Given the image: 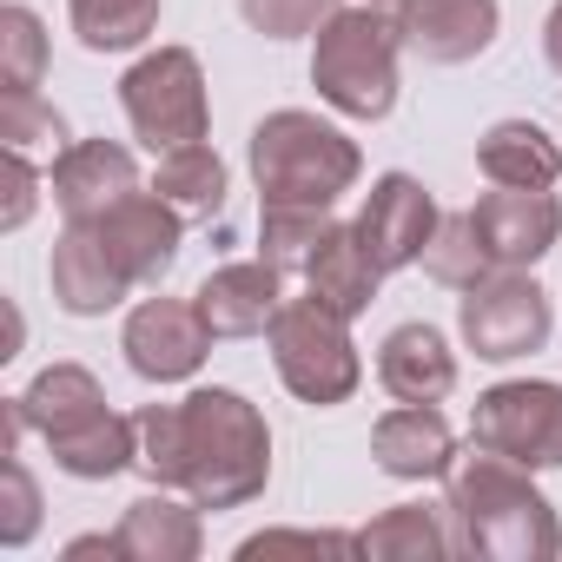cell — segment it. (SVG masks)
<instances>
[{
  "label": "cell",
  "instance_id": "cell-1",
  "mask_svg": "<svg viewBox=\"0 0 562 562\" xmlns=\"http://www.w3.org/2000/svg\"><path fill=\"white\" fill-rule=\"evenodd\" d=\"M529 476L536 470H522L483 443H470L443 470V516H450L457 555H476V562H555L562 555L555 503Z\"/></svg>",
  "mask_w": 562,
  "mask_h": 562
},
{
  "label": "cell",
  "instance_id": "cell-2",
  "mask_svg": "<svg viewBox=\"0 0 562 562\" xmlns=\"http://www.w3.org/2000/svg\"><path fill=\"white\" fill-rule=\"evenodd\" d=\"M245 166H251L258 205H318V212H331L358 186L364 153L331 120H318L305 106H278L251 126Z\"/></svg>",
  "mask_w": 562,
  "mask_h": 562
},
{
  "label": "cell",
  "instance_id": "cell-3",
  "mask_svg": "<svg viewBox=\"0 0 562 562\" xmlns=\"http://www.w3.org/2000/svg\"><path fill=\"white\" fill-rule=\"evenodd\" d=\"M271 483V424L245 391L205 384L186 397V496L199 509H245Z\"/></svg>",
  "mask_w": 562,
  "mask_h": 562
},
{
  "label": "cell",
  "instance_id": "cell-4",
  "mask_svg": "<svg viewBox=\"0 0 562 562\" xmlns=\"http://www.w3.org/2000/svg\"><path fill=\"white\" fill-rule=\"evenodd\" d=\"M312 87L331 113L345 120H364L378 126L391 106H397V54H404V34H397V14L384 8H338L318 34H312Z\"/></svg>",
  "mask_w": 562,
  "mask_h": 562
},
{
  "label": "cell",
  "instance_id": "cell-5",
  "mask_svg": "<svg viewBox=\"0 0 562 562\" xmlns=\"http://www.w3.org/2000/svg\"><path fill=\"white\" fill-rule=\"evenodd\" d=\"M265 345H271V371L299 404L312 411H331V404H351L358 384H364V358L351 345V318L325 312L318 299H285L278 318L265 325Z\"/></svg>",
  "mask_w": 562,
  "mask_h": 562
},
{
  "label": "cell",
  "instance_id": "cell-6",
  "mask_svg": "<svg viewBox=\"0 0 562 562\" xmlns=\"http://www.w3.org/2000/svg\"><path fill=\"white\" fill-rule=\"evenodd\" d=\"M126 126L146 153H172L212 133V100H205V67L192 47H153L126 67L120 80Z\"/></svg>",
  "mask_w": 562,
  "mask_h": 562
},
{
  "label": "cell",
  "instance_id": "cell-7",
  "mask_svg": "<svg viewBox=\"0 0 562 562\" xmlns=\"http://www.w3.org/2000/svg\"><path fill=\"white\" fill-rule=\"evenodd\" d=\"M457 331L483 364H516V358H536L549 345L555 312H549V292L529 271L496 265L490 278H476V285L457 299Z\"/></svg>",
  "mask_w": 562,
  "mask_h": 562
},
{
  "label": "cell",
  "instance_id": "cell-8",
  "mask_svg": "<svg viewBox=\"0 0 562 562\" xmlns=\"http://www.w3.org/2000/svg\"><path fill=\"white\" fill-rule=\"evenodd\" d=\"M470 443H483L522 470H562V384H549V378L490 384L470 411Z\"/></svg>",
  "mask_w": 562,
  "mask_h": 562
},
{
  "label": "cell",
  "instance_id": "cell-9",
  "mask_svg": "<svg viewBox=\"0 0 562 562\" xmlns=\"http://www.w3.org/2000/svg\"><path fill=\"white\" fill-rule=\"evenodd\" d=\"M120 351H126L133 378H146V384H186L212 358V331H205L199 305H186V299H139L126 312Z\"/></svg>",
  "mask_w": 562,
  "mask_h": 562
},
{
  "label": "cell",
  "instance_id": "cell-10",
  "mask_svg": "<svg viewBox=\"0 0 562 562\" xmlns=\"http://www.w3.org/2000/svg\"><path fill=\"white\" fill-rule=\"evenodd\" d=\"M437 199L424 192V179H411V172H384V179H371V192H364V205H358V238H364V251H371V265L391 278V271H404V265H424V245H430V232H437Z\"/></svg>",
  "mask_w": 562,
  "mask_h": 562
},
{
  "label": "cell",
  "instance_id": "cell-11",
  "mask_svg": "<svg viewBox=\"0 0 562 562\" xmlns=\"http://www.w3.org/2000/svg\"><path fill=\"white\" fill-rule=\"evenodd\" d=\"M100 245L113 251V265L133 278V285H159V278L179 265L186 245V212L159 192H126L106 218H93Z\"/></svg>",
  "mask_w": 562,
  "mask_h": 562
},
{
  "label": "cell",
  "instance_id": "cell-12",
  "mask_svg": "<svg viewBox=\"0 0 562 562\" xmlns=\"http://www.w3.org/2000/svg\"><path fill=\"white\" fill-rule=\"evenodd\" d=\"M47 192H54V205H60L67 225H93L126 192H139V159L120 139H74L67 153H54Z\"/></svg>",
  "mask_w": 562,
  "mask_h": 562
},
{
  "label": "cell",
  "instance_id": "cell-13",
  "mask_svg": "<svg viewBox=\"0 0 562 562\" xmlns=\"http://www.w3.org/2000/svg\"><path fill=\"white\" fill-rule=\"evenodd\" d=\"M470 218H476L490 258L509 265V271H529L562 238V199L549 186H496V192H483L470 205Z\"/></svg>",
  "mask_w": 562,
  "mask_h": 562
},
{
  "label": "cell",
  "instance_id": "cell-14",
  "mask_svg": "<svg viewBox=\"0 0 562 562\" xmlns=\"http://www.w3.org/2000/svg\"><path fill=\"white\" fill-rule=\"evenodd\" d=\"M397 34L417 60L430 67H463L476 54H490V41L503 34V8L496 0H404L397 8Z\"/></svg>",
  "mask_w": 562,
  "mask_h": 562
},
{
  "label": "cell",
  "instance_id": "cell-15",
  "mask_svg": "<svg viewBox=\"0 0 562 562\" xmlns=\"http://www.w3.org/2000/svg\"><path fill=\"white\" fill-rule=\"evenodd\" d=\"M278 285H285V271H278L271 258H238V265H218L205 278V285L192 292V305H199L212 338H258L278 318V305H285Z\"/></svg>",
  "mask_w": 562,
  "mask_h": 562
},
{
  "label": "cell",
  "instance_id": "cell-16",
  "mask_svg": "<svg viewBox=\"0 0 562 562\" xmlns=\"http://www.w3.org/2000/svg\"><path fill=\"white\" fill-rule=\"evenodd\" d=\"M47 278H54V299L67 318H106L113 305H126L133 278L113 265V251L100 245L93 225H67L54 238V258H47Z\"/></svg>",
  "mask_w": 562,
  "mask_h": 562
},
{
  "label": "cell",
  "instance_id": "cell-17",
  "mask_svg": "<svg viewBox=\"0 0 562 562\" xmlns=\"http://www.w3.org/2000/svg\"><path fill=\"white\" fill-rule=\"evenodd\" d=\"M371 457L397 483H430L457 463V430L437 404H397L371 424Z\"/></svg>",
  "mask_w": 562,
  "mask_h": 562
},
{
  "label": "cell",
  "instance_id": "cell-18",
  "mask_svg": "<svg viewBox=\"0 0 562 562\" xmlns=\"http://www.w3.org/2000/svg\"><path fill=\"white\" fill-rule=\"evenodd\" d=\"M378 384L397 404H443L457 391V351L437 325H397L378 345Z\"/></svg>",
  "mask_w": 562,
  "mask_h": 562
},
{
  "label": "cell",
  "instance_id": "cell-19",
  "mask_svg": "<svg viewBox=\"0 0 562 562\" xmlns=\"http://www.w3.org/2000/svg\"><path fill=\"white\" fill-rule=\"evenodd\" d=\"M120 549L126 562H199L205 529H199V503H179L172 490H146L126 503L120 516Z\"/></svg>",
  "mask_w": 562,
  "mask_h": 562
},
{
  "label": "cell",
  "instance_id": "cell-20",
  "mask_svg": "<svg viewBox=\"0 0 562 562\" xmlns=\"http://www.w3.org/2000/svg\"><path fill=\"white\" fill-rule=\"evenodd\" d=\"M378 278H384V271L371 265V251H364L358 225H331V232H325V245H318V251H312V265H305L312 299H318L325 312H338V318H364V312H371Z\"/></svg>",
  "mask_w": 562,
  "mask_h": 562
},
{
  "label": "cell",
  "instance_id": "cell-21",
  "mask_svg": "<svg viewBox=\"0 0 562 562\" xmlns=\"http://www.w3.org/2000/svg\"><path fill=\"white\" fill-rule=\"evenodd\" d=\"M47 450H54V470H60V476H74V483H113L120 470L139 463V417L100 411V417H87L80 430L47 437Z\"/></svg>",
  "mask_w": 562,
  "mask_h": 562
},
{
  "label": "cell",
  "instance_id": "cell-22",
  "mask_svg": "<svg viewBox=\"0 0 562 562\" xmlns=\"http://www.w3.org/2000/svg\"><path fill=\"white\" fill-rule=\"evenodd\" d=\"M476 172L490 186H555L562 179V146L536 120H496L476 139Z\"/></svg>",
  "mask_w": 562,
  "mask_h": 562
},
{
  "label": "cell",
  "instance_id": "cell-23",
  "mask_svg": "<svg viewBox=\"0 0 562 562\" xmlns=\"http://www.w3.org/2000/svg\"><path fill=\"white\" fill-rule=\"evenodd\" d=\"M100 411H106V391H100V378H93L87 364H47V371L21 391V417H27V430H41V437L80 430V424L100 417Z\"/></svg>",
  "mask_w": 562,
  "mask_h": 562
},
{
  "label": "cell",
  "instance_id": "cell-24",
  "mask_svg": "<svg viewBox=\"0 0 562 562\" xmlns=\"http://www.w3.org/2000/svg\"><path fill=\"white\" fill-rule=\"evenodd\" d=\"M450 549H457L450 529L424 503H397V509H384L358 529V555H378V562H430V555H450Z\"/></svg>",
  "mask_w": 562,
  "mask_h": 562
},
{
  "label": "cell",
  "instance_id": "cell-25",
  "mask_svg": "<svg viewBox=\"0 0 562 562\" xmlns=\"http://www.w3.org/2000/svg\"><path fill=\"white\" fill-rule=\"evenodd\" d=\"M67 21L87 54H133L159 34V0H67Z\"/></svg>",
  "mask_w": 562,
  "mask_h": 562
},
{
  "label": "cell",
  "instance_id": "cell-26",
  "mask_svg": "<svg viewBox=\"0 0 562 562\" xmlns=\"http://www.w3.org/2000/svg\"><path fill=\"white\" fill-rule=\"evenodd\" d=\"M153 192H159V199H172L186 218H212V212L225 205V159H218L205 139L172 146V153H159Z\"/></svg>",
  "mask_w": 562,
  "mask_h": 562
},
{
  "label": "cell",
  "instance_id": "cell-27",
  "mask_svg": "<svg viewBox=\"0 0 562 562\" xmlns=\"http://www.w3.org/2000/svg\"><path fill=\"white\" fill-rule=\"evenodd\" d=\"M424 271L437 278V285H450V292H470L476 278L496 271V258H490V245H483V232H476L470 212H443L437 218V232L424 245Z\"/></svg>",
  "mask_w": 562,
  "mask_h": 562
},
{
  "label": "cell",
  "instance_id": "cell-28",
  "mask_svg": "<svg viewBox=\"0 0 562 562\" xmlns=\"http://www.w3.org/2000/svg\"><path fill=\"white\" fill-rule=\"evenodd\" d=\"M331 225L338 218L318 212V205H265V218H258V258H271L278 271H305Z\"/></svg>",
  "mask_w": 562,
  "mask_h": 562
},
{
  "label": "cell",
  "instance_id": "cell-29",
  "mask_svg": "<svg viewBox=\"0 0 562 562\" xmlns=\"http://www.w3.org/2000/svg\"><path fill=\"white\" fill-rule=\"evenodd\" d=\"M0 80H8V93H41L47 80V27L21 0L0 8Z\"/></svg>",
  "mask_w": 562,
  "mask_h": 562
},
{
  "label": "cell",
  "instance_id": "cell-30",
  "mask_svg": "<svg viewBox=\"0 0 562 562\" xmlns=\"http://www.w3.org/2000/svg\"><path fill=\"white\" fill-rule=\"evenodd\" d=\"M139 470L159 490H186V404H146L139 411Z\"/></svg>",
  "mask_w": 562,
  "mask_h": 562
},
{
  "label": "cell",
  "instance_id": "cell-31",
  "mask_svg": "<svg viewBox=\"0 0 562 562\" xmlns=\"http://www.w3.org/2000/svg\"><path fill=\"white\" fill-rule=\"evenodd\" d=\"M0 139H8V153H27V159H34V146H47V153H67L74 146L67 139V120L41 93H8V100H0Z\"/></svg>",
  "mask_w": 562,
  "mask_h": 562
},
{
  "label": "cell",
  "instance_id": "cell-32",
  "mask_svg": "<svg viewBox=\"0 0 562 562\" xmlns=\"http://www.w3.org/2000/svg\"><path fill=\"white\" fill-rule=\"evenodd\" d=\"M345 8V0H238V14L258 41H305L318 34L331 14Z\"/></svg>",
  "mask_w": 562,
  "mask_h": 562
},
{
  "label": "cell",
  "instance_id": "cell-33",
  "mask_svg": "<svg viewBox=\"0 0 562 562\" xmlns=\"http://www.w3.org/2000/svg\"><path fill=\"white\" fill-rule=\"evenodd\" d=\"M41 529V483L21 463V450L0 463V549H27Z\"/></svg>",
  "mask_w": 562,
  "mask_h": 562
},
{
  "label": "cell",
  "instance_id": "cell-34",
  "mask_svg": "<svg viewBox=\"0 0 562 562\" xmlns=\"http://www.w3.org/2000/svg\"><path fill=\"white\" fill-rule=\"evenodd\" d=\"M278 549H331V555H358V536H325V529H265V536H245L238 542V562H258V555H278Z\"/></svg>",
  "mask_w": 562,
  "mask_h": 562
},
{
  "label": "cell",
  "instance_id": "cell-35",
  "mask_svg": "<svg viewBox=\"0 0 562 562\" xmlns=\"http://www.w3.org/2000/svg\"><path fill=\"white\" fill-rule=\"evenodd\" d=\"M34 199H41V172L27 153H8V212H0V232H21L34 218Z\"/></svg>",
  "mask_w": 562,
  "mask_h": 562
},
{
  "label": "cell",
  "instance_id": "cell-36",
  "mask_svg": "<svg viewBox=\"0 0 562 562\" xmlns=\"http://www.w3.org/2000/svg\"><path fill=\"white\" fill-rule=\"evenodd\" d=\"M67 555H74V562H80V555H106V562H126V549H120V529H113V536H74V542H67Z\"/></svg>",
  "mask_w": 562,
  "mask_h": 562
},
{
  "label": "cell",
  "instance_id": "cell-37",
  "mask_svg": "<svg viewBox=\"0 0 562 562\" xmlns=\"http://www.w3.org/2000/svg\"><path fill=\"white\" fill-rule=\"evenodd\" d=\"M542 54H549V67L562 74V0L549 8V21H542Z\"/></svg>",
  "mask_w": 562,
  "mask_h": 562
},
{
  "label": "cell",
  "instance_id": "cell-38",
  "mask_svg": "<svg viewBox=\"0 0 562 562\" xmlns=\"http://www.w3.org/2000/svg\"><path fill=\"white\" fill-rule=\"evenodd\" d=\"M371 8H384V14H397V8H404V0H371Z\"/></svg>",
  "mask_w": 562,
  "mask_h": 562
}]
</instances>
